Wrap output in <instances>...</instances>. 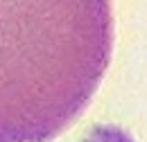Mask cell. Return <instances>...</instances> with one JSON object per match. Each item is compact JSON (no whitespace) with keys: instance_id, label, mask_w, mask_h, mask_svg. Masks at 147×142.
<instances>
[{"instance_id":"1","label":"cell","mask_w":147,"mask_h":142,"mask_svg":"<svg viewBox=\"0 0 147 142\" xmlns=\"http://www.w3.org/2000/svg\"><path fill=\"white\" fill-rule=\"evenodd\" d=\"M104 0L0 2V142H48L86 108L111 61Z\"/></svg>"}]
</instances>
